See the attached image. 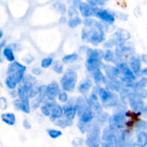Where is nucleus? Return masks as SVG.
I'll use <instances>...</instances> for the list:
<instances>
[{
	"label": "nucleus",
	"mask_w": 147,
	"mask_h": 147,
	"mask_svg": "<svg viewBox=\"0 0 147 147\" xmlns=\"http://www.w3.org/2000/svg\"><path fill=\"white\" fill-rule=\"evenodd\" d=\"M109 25L101 21H97L95 27H83L81 32L82 40L94 46L98 45L106 40V32L109 31Z\"/></svg>",
	"instance_id": "nucleus-1"
},
{
	"label": "nucleus",
	"mask_w": 147,
	"mask_h": 147,
	"mask_svg": "<svg viewBox=\"0 0 147 147\" xmlns=\"http://www.w3.org/2000/svg\"><path fill=\"white\" fill-rule=\"evenodd\" d=\"M98 97L102 103L103 107L106 109H114L120 101L119 96L116 93L111 91L106 87H100L98 92Z\"/></svg>",
	"instance_id": "nucleus-2"
},
{
	"label": "nucleus",
	"mask_w": 147,
	"mask_h": 147,
	"mask_svg": "<svg viewBox=\"0 0 147 147\" xmlns=\"http://www.w3.org/2000/svg\"><path fill=\"white\" fill-rule=\"evenodd\" d=\"M78 73L74 70H67L60 79V85L63 91L71 93L75 90L78 82Z\"/></svg>",
	"instance_id": "nucleus-3"
},
{
	"label": "nucleus",
	"mask_w": 147,
	"mask_h": 147,
	"mask_svg": "<svg viewBox=\"0 0 147 147\" xmlns=\"http://www.w3.org/2000/svg\"><path fill=\"white\" fill-rule=\"evenodd\" d=\"M101 141V129L100 126L96 123L90 125L86 133L85 144L87 147H100Z\"/></svg>",
	"instance_id": "nucleus-4"
},
{
	"label": "nucleus",
	"mask_w": 147,
	"mask_h": 147,
	"mask_svg": "<svg viewBox=\"0 0 147 147\" xmlns=\"http://www.w3.org/2000/svg\"><path fill=\"white\" fill-rule=\"evenodd\" d=\"M92 17L98 18L103 22L113 24L116 20V14L113 11L99 7H92Z\"/></svg>",
	"instance_id": "nucleus-5"
},
{
	"label": "nucleus",
	"mask_w": 147,
	"mask_h": 147,
	"mask_svg": "<svg viewBox=\"0 0 147 147\" xmlns=\"http://www.w3.org/2000/svg\"><path fill=\"white\" fill-rule=\"evenodd\" d=\"M126 121L127 118L125 116V113L115 112L109 119V127L113 131L118 132L125 129Z\"/></svg>",
	"instance_id": "nucleus-6"
},
{
	"label": "nucleus",
	"mask_w": 147,
	"mask_h": 147,
	"mask_svg": "<svg viewBox=\"0 0 147 147\" xmlns=\"http://www.w3.org/2000/svg\"><path fill=\"white\" fill-rule=\"evenodd\" d=\"M116 143H117L116 132L111 130L109 126L105 128L101 134L100 146L116 147Z\"/></svg>",
	"instance_id": "nucleus-7"
},
{
	"label": "nucleus",
	"mask_w": 147,
	"mask_h": 147,
	"mask_svg": "<svg viewBox=\"0 0 147 147\" xmlns=\"http://www.w3.org/2000/svg\"><path fill=\"white\" fill-rule=\"evenodd\" d=\"M60 85L57 82L53 81L46 86V99L49 101H55L61 92Z\"/></svg>",
	"instance_id": "nucleus-8"
},
{
	"label": "nucleus",
	"mask_w": 147,
	"mask_h": 147,
	"mask_svg": "<svg viewBox=\"0 0 147 147\" xmlns=\"http://www.w3.org/2000/svg\"><path fill=\"white\" fill-rule=\"evenodd\" d=\"M76 98H69L68 101L63 106V116L70 121H73L78 114L76 107Z\"/></svg>",
	"instance_id": "nucleus-9"
},
{
	"label": "nucleus",
	"mask_w": 147,
	"mask_h": 147,
	"mask_svg": "<svg viewBox=\"0 0 147 147\" xmlns=\"http://www.w3.org/2000/svg\"><path fill=\"white\" fill-rule=\"evenodd\" d=\"M13 106L16 110L22 111L27 114H29L31 111V102L30 98L15 99L13 101Z\"/></svg>",
	"instance_id": "nucleus-10"
},
{
	"label": "nucleus",
	"mask_w": 147,
	"mask_h": 147,
	"mask_svg": "<svg viewBox=\"0 0 147 147\" xmlns=\"http://www.w3.org/2000/svg\"><path fill=\"white\" fill-rule=\"evenodd\" d=\"M142 61L141 60V57H136L134 55L131 56L129 60L128 64L136 77H139L142 75Z\"/></svg>",
	"instance_id": "nucleus-11"
},
{
	"label": "nucleus",
	"mask_w": 147,
	"mask_h": 147,
	"mask_svg": "<svg viewBox=\"0 0 147 147\" xmlns=\"http://www.w3.org/2000/svg\"><path fill=\"white\" fill-rule=\"evenodd\" d=\"M106 88L111 91L114 93H120L122 89L124 88V84L119 79H109L107 78L106 83Z\"/></svg>",
	"instance_id": "nucleus-12"
},
{
	"label": "nucleus",
	"mask_w": 147,
	"mask_h": 147,
	"mask_svg": "<svg viewBox=\"0 0 147 147\" xmlns=\"http://www.w3.org/2000/svg\"><path fill=\"white\" fill-rule=\"evenodd\" d=\"M103 66L104 63L102 62V60H97V59H86V67L90 73H93L98 69L101 70L103 68Z\"/></svg>",
	"instance_id": "nucleus-13"
},
{
	"label": "nucleus",
	"mask_w": 147,
	"mask_h": 147,
	"mask_svg": "<svg viewBox=\"0 0 147 147\" xmlns=\"http://www.w3.org/2000/svg\"><path fill=\"white\" fill-rule=\"evenodd\" d=\"M103 70H104L105 75L106 78L109 79H119V75H120V71L119 69L116 67V65L113 66L110 64H104Z\"/></svg>",
	"instance_id": "nucleus-14"
},
{
	"label": "nucleus",
	"mask_w": 147,
	"mask_h": 147,
	"mask_svg": "<svg viewBox=\"0 0 147 147\" xmlns=\"http://www.w3.org/2000/svg\"><path fill=\"white\" fill-rule=\"evenodd\" d=\"M96 114L95 113V112L88 107L81 114L79 115L78 121L86 123V124L90 125L91 124V121L96 118Z\"/></svg>",
	"instance_id": "nucleus-15"
},
{
	"label": "nucleus",
	"mask_w": 147,
	"mask_h": 147,
	"mask_svg": "<svg viewBox=\"0 0 147 147\" xmlns=\"http://www.w3.org/2000/svg\"><path fill=\"white\" fill-rule=\"evenodd\" d=\"M113 37H116L120 42L121 44H123V43H126V41L130 40L131 35L130 32L126 29L119 28L114 33Z\"/></svg>",
	"instance_id": "nucleus-16"
},
{
	"label": "nucleus",
	"mask_w": 147,
	"mask_h": 147,
	"mask_svg": "<svg viewBox=\"0 0 147 147\" xmlns=\"http://www.w3.org/2000/svg\"><path fill=\"white\" fill-rule=\"evenodd\" d=\"M91 76L93 82H94L96 86H100L102 84L105 85L106 80H107V78H106V75L103 74V73L100 69H98V70L92 73Z\"/></svg>",
	"instance_id": "nucleus-17"
},
{
	"label": "nucleus",
	"mask_w": 147,
	"mask_h": 147,
	"mask_svg": "<svg viewBox=\"0 0 147 147\" xmlns=\"http://www.w3.org/2000/svg\"><path fill=\"white\" fill-rule=\"evenodd\" d=\"M76 107L77 109L78 116L81 114L86 109L88 108V105L87 103V98H85L84 96H78L76 98Z\"/></svg>",
	"instance_id": "nucleus-18"
},
{
	"label": "nucleus",
	"mask_w": 147,
	"mask_h": 147,
	"mask_svg": "<svg viewBox=\"0 0 147 147\" xmlns=\"http://www.w3.org/2000/svg\"><path fill=\"white\" fill-rule=\"evenodd\" d=\"M78 11L84 19L92 17V7L88 2L82 1L78 7Z\"/></svg>",
	"instance_id": "nucleus-19"
},
{
	"label": "nucleus",
	"mask_w": 147,
	"mask_h": 147,
	"mask_svg": "<svg viewBox=\"0 0 147 147\" xmlns=\"http://www.w3.org/2000/svg\"><path fill=\"white\" fill-rule=\"evenodd\" d=\"M86 56L87 58L89 59H97V60H102L104 57V51L100 49H94L90 48L86 52Z\"/></svg>",
	"instance_id": "nucleus-20"
},
{
	"label": "nucleus",
	"mask_w": 147,
	"mask_h": 147,
	"mask_svg": "<svg viewBox=\"0 0 147 147\" xmlns=\"http://www.w3.org/2000/svg\"><path fill=\"white\" fill-rule=\"evenodd\" d=\"M19 70H27V67L24 65L22 64L20 62L14 61L12 63H10L7 67V76L13 74Z\"/></svg>",
	"instance_id": "nucleus-21"
},
{
	"label": "nucleus",
	"mask_w": 147,
	"mask_h": 147,
	"mask_svg": "<svg viewBox=\"0 0 147 147\" xmlns=\"http://www.w3.org/2000/svg\"><path fill=\"white\" fill-rule=\"evenodd\" d=\"M93 88V83L90 79H86L78 87V90L82 95H86Z\"/></svg>",
	"instance_id": "nucleus-22"
},
{
	"label": "nucleus",
	"mask_w": 147,
	"mask_h": 147,
	"mask_svg": "<svg viewBox=\"0 0 147 147\" xmlns=\"http://www.w3.org/2000/svg\"><path fill=\"white\" fill-rule=\"evenodd\" d=\"M63 116V109L60 105L57 104V103L54 105L52 110L51 115L50 116V121L54 122L57 119H60Z\"/></svg>",
	"instance_id": "nucleus-23"
},
{
	"label": "nucleus",
	"mask_w": 147,
	"mask_h": 147,
	"mask_svg": "<svg viewBox=\"0 0 147 147\" xmlns=\"http://www.w3.org/2000/svg\"><path fill=\"white\" fill-rule=\"evenodd\" d=\"M87 103L88 105V107L95 112L96 116L98 113H100V112L103 111V107L98 100H93L88 98H87Z\"/></svg>",
	"instance_id": "nucleus-24"
},
{
	"label": "nucleus",
	"mask_w": 147,
	"mask_h": 147,
	"mask_svg": "<svg viewBox=\"0 0 147 147\" xmlns=\"http://www.w3.org/2000/svg\"><path fill=\"white\" fill-rule=\"evenodd\" d=\"M137 147H146L147 146V132L140 131L137 132L136 135V142L135 144Z\"/></svg>",
	"instance_id": "nucleus-25"
},
{
	"label": "nucleus",
	"mask_w": 147,
	"mask_h": 147,
	"mask_svg": "<svg viewBox=\"0 0 147 147\" xmlns=\"http://www.w3.org/2000/svg\"><path fill=\"white\" fill-rule=\"evenodd\" d=\"M55 101H49V100L46 101L45 103L40 107V110H41L42 113L45 116L50 117V115H51L53 106H54V105L55 104Z\"/></svg>",
	"instance_id": "nucleus-26"
},
{
	"label": "nucleus",
	"mask_w": 147,
	"mask_h": 147,
	"mask_svg": "<svg viewBox=\"0 0 147 147\" xmlns=\"http://www.w3.org/2000/svg\"><path fill=\"white\" fill-rule=\"evenodd\" d=\"M1 119L8 126H14L16 123V116L13 113H4L1 115Z\"/></svg>",
	"instance_id": "nucleus-27"
},
{
	"label": "nucleus",
	"mask_w": 147,
	"mask_h": 147,
	"mask_svg": "<svg viewBox=\"0 0 147 147\" xmlns=\"http://www.w3.org/2000/svg\"><path fill=\"white\" fill-rule=\"evenodd\" d=\"M110 117L111 116H109V114L107 112L103 111L100 112V113H98V114L96 116V118H95V119H96V123H97V124H98L100 126H103L105 123H109Z\"/></svg>",
	"instance_id": "nucleus-28"
},
{
	"label": "nucleus",
	"mask_w": 147,
	"mask_h": 147,
	"mask_svg": "<svg viewBox=\"0 0 147 147\" xmlns=\"http://www.w3.org/2000/svg\"><path fill=\"white\" fill-rule=\"evenodd\" d=\"M2 54L3 56L5 57V59L7 61L10 62V63L15 61V56H14V50L11 48L10 45H6V47L3 50Z\"/></svg>",
	"instance_id": "nucleus-29"
},
{
	"label": "nucleus",
	"mask_w": 147,
	"mask_h": 147,
	"mask_svg": "<svg viewBox=\"0 0 147 147\" xmlns=\"http://www.w3.org/2000/svg\"><path fill=\"white\" fill-rule=\"evenodd\" d=\"M53 123H55V125H56L58 127L61 128V129H65V128L69 127V126H73V121H70L69 119H66L65 117L63 116L60 119H57L56 121H55Z\"/></svg>",
	"instance_id": "nucleus-30"
},
{
	"label": "nucleus",
	"mask_w": 147,
	"mask_h": 147,
	"mask_svg": "<svg viewBox=\"0 0 147 147\" xmlns=\"http://www.w3.org/2000/svg\"><path fill=\"white\" fill-rule=\"evenodd\" d=\"M147 86V78L142 77L137 81H135L133 90L134 91H142L144 90Z\"/></svg>",
	"instance_id": "nucleus-31"
},
{
	"label": "nucleus",
	"mask_w": 147,
	"mask_h": 147,
	"mask_svg": "<svg viewBox=\"0 0 147 147\" xmlns=\"http://www.w3.org/2000/svg\"><path fill=\"white\" fill-rule=\"evenodd\" d=\"M79 58V55L77 53H73L71 54L66 55L62 58V63L64 64H70L77 61Z\"/></svg>",
	"instance_id": "nucleus-32"
},
{
	"label": "nucleus",
	"mask_w": 147,
	"mask_h": 147,
	"mask_svg": "<svg viewBox=\"0 0 147 147\" xmlns=\"http://www.w3.org/2000/svg\"><path fill=\"white\" fill-rule=\"evenodd\" d=\"M53 7L57 12H58L59 14H61L62 16L64 15L65 14L67 13V7H66L65 4L61 2V1H55V2L53 4Z\"/></svg>",
	"instance_id": "nucleus-33"
},
{
	"label": "nucleus",
	"mask_w": 147,
	"mask_h": 147,
	"mask_svg": "<svg viewBox=\"0 0 147 147\" xmlns=\"http://www.w3.org/2000/svg\"><path fill=\"white\" fill-rule=\"evenodd\" d=\"M83 20H82L81 17H80L78 16V17H73V18L69 19L67 24L70 28L74 29L76 28L77 27H78L79 25H80V24L83 23Z\"/></svg>",
	"instance_id": "nucleus-34"
},
{
	"label": "nucleus",
	"mask_w": 147,
	"mask_h": 147,
	"mask_svg": "<svg viewBox=\"0 0 147 147\" xmlns=\"http://www.w3.org/2000/svg\"><path fill=\"white\" fill-rule=\"evenodd\" d=\"M116 58L115 56L114 51L111 50V49H107L106 51L104 52V57H103V60L106 62V63H113V60Z\"/></svg>",
	"instance_id": "nucleus-35"
},
{
	"label": "nucleus",
	"mask_w": 147,
	"mask_h": 147,
	"mask_svg": "<svg viewBox=\"0 0 147 147\" xmlns=\"http://www.w3.org/2000/svg\"><path fill=\"white\" fill-rule=\"evenodd\" d=\"M135 129L136 132L147 131V121L142 119L137 121L135 124Z\"/></svg>",
	"instance_id": "nucleus-36"
},
{
	"label": "nucleus",
	"mask_w": 147,
	"mask_h": 147,
	"mask_svg": "<svg viewBox=\"0 0 147 147\" xmlns=\"http://www.w3.org/2000/svg\"><path fill=\"white\" fill-rule=\"evenodd\" d=\"M5 84L9 89L14 90L17 88L18 83L15 81V80L11 76H7L5 79Z\"/></svg>",
	"instance_id": "nucleus-37"
},
{
	"label": "nucleus",
	"mask_w": 147,
	"mask_h": 147,
	"mask_svg": "<svg viewBox=\"0 0 147 147\" xmlns=\"http://www.w3.org/2000/svg\"><path fill=\"white\" fill-rule=\"evenodd\" d=\"M47 134L50 136L51 139H55L57 138L60 137L61 136H63V132L60 130H57V129H47Z\"/></svg>",
	"instance_id": "nucleus-38"
},
{
	"label": "nucleus",
	"mask_w": 147,
	"mask_h": 147,
	"mask_svg": "<svg viewBox=\"0 0 147 147\" xmlns=\"http://www.w3.org/2000/svg\"><path fill=\"white\" fill-rule=\"evenodd\" d=\"M67 15H68L69 19L73 18V17H78L79 16L78 9L75 7L74 6L70 5V7H68V9H67Z\"/></svg>",
	"instance_id": "nucleus-39"
},
{
	"label": "nucleus",
	"mask_w": 147,
	"mask_h": 147,
	"mask_svg": "<svg viewBox=\"0 0 147 147\" xmlns=\"http://www.w3.org/2000/svg\"><path fill=\"white\" fill-rule=\"evenodd\" d=\"M53 64V59L51 57H46L41 61V67L42 68H48Z\"/></svg>",
	"instance_id": "nucleus-40"
},
{
	"label": "nucleus",
	"mask_w": 147,
	"mask_h": 147,
	"mask_svg": "<svg viewBox=\"0 0 147 147\" xmlns=\"http://www.w3.org/2000/svg\"><path fill=\"white\" fill-rule=\"evenodd\" d=\"M53 69L57 74H62L63 72V63L59 61L55 62L53 65Z\"/></svg>",
	"instance_id": "nucleus-41"
},
{
	"label": "nucleus",
	"mask_w": 147,
	"mask_h": 147,
	"mask_svg": "<svg viewBox=\"0 0 147 147\" xmlns=\"http://www.w3.org/2000/svg\"><path fill=\"white\" fill-rule=\"evenodd\" d=\"M96 22H97V20L93 19V17H88V18L84 19L83 23L84 24L85 27H95Z\"/></svg>",
	"instance_id": "nucleus-42"
},
{
	"label": "nucleus",
	"mask_w": 147,
	"mask_h": 147,
	"mask_svg": "<svg viewBox=\"0 0 147 147\" xmlns=\"http://www.w3.org/2000/svg\"><path fill=\"white\" fill-rule=\"evenodd\" d=\"M57 98H58L59 101L61 102V103H66L67 101H68V100H69L68 94H67V92L61 91V92H60V94H59Z\"/></svg>",
	"instance_id": "nucleus-43"
},
{
	"label": "nucleus",
	"mask_w": 147,
	"mask_h": 147,
	"mask_svg": "<svg viewBox=\"0 0 147 147\" xmlns=\"http://www.w3.org/2000/svg\"><path fill=\"white\" fill-rule=\"evenodd\" d=\"M84 143V139L80 137H76L72 141V146L73 147L81 146Z\"/></svg>",
	"instance_id": "nucleus-44"
},
{
	"label": "nucleus",
	"mask_w": 147,
	"mask_h": 147,
	"mask_svg": "<svg viewBox=\"0 0 147 147\" xmlns=\"http://www.w3.org/2000/svg\"><path fill=\"white\" fill-rule=\"evenodd\" d=\"M8 107V101L5 97H0V109L6 110Z\"/></svg>",
	"instance_id": "nucleus-45"
},
{
	"label": "nucleus",
	"mask_w": 147,
	"mask_h": 147,
	"mask_svg": "<svg viewBox=\"0 0 147 147\" xmlns=\"http://www.w3.org/2000/svg\"><path fill=\"white\" fill-rule=\"evenodd\" d=\"M22 62H24V63H26V64L30 65V64H31L33 61H34V58L32 55L28 54V55H27L24 56V57L22 59Z\"/></svg>",
	"instance_id": "nucleus-46"
},
{
	"label": "nucleus",
	"mask_w": 147,
	"mask_h": 147,
	"mask_svg": "<svg viewBox=\"0 0 147 147\" xmlns=\"http://www.w3.org/2000/svg\"><path fill=\"white\" fill-rule=\"evenodd\" d=\"M22 126L23 127H24V129H27V130H29V129H30L32 128L31 123H30V122L27 119H24V120L23 121Z\"/></svg>",
	"instance_id": "nucleus-47"
},
{
	"label": "nucleus",
	"mask_w": 147,
	"mask_h": 147,
	"mask_svg": "<svg viewBox=\"0 0 147 147\" xmlns=\"http://www.w3.org/2000/svg\"><path fill=\"white\" fill-rule=\"evenodd\" d=\"M42 73V70L40 67H34L32 69V74L33 76H40Z\"/></svg>",
	"instance_id": "nucleus-48"
},
{
	"label": "nucleus",
	"mask_w": 147,
	"mask_h": 147,
	"mask_svg": "<svg viewBox=\"0 0 147 147\" xmlns=\"http://www.w3.org/2000/svg\"><path fill=\"white\" fill-rule=\"evenodd\" d=\"M10 45H11V48L13 49V50H14V51L20 52V50H22V46L20 45L17 44V43H14V44Z\"/></svg>",
	"instance_id": "nucleus-49"
},
{
	"label": "nucleus",
	"mask_w": 147,
	"mask_h": 147,
	"mask_svg": "<svg viewBox=\"0 0 147 147\" xmlns=\"http://www.w3.org/2000/svg\"><path fill=\"white\" fill-rule=\"evenodd\" d=\"M70 1L71 3L72 6H74L75 7H76L78 9L79 6H80V4L82 2L81 0H70Z\"/></svg>",
	"instance_id": "nucleus-50"
},
{
	"label": "nucleus",
	"mask_w": 147,
	"mask_h": 147,
	"mask_svg": "<svg viewBox=\"0 0 147 147\" xmlns=\"http://www.w3.org/2000/svg\"><path fill=\"white\" fill-rule=\"evenodd\" d=\"M108 1H109V0H96L97 6L99 7L104 6L105 4L108 2Z\"/></svg>",
	"instance_id": "nucleus-51"
},
{
	"label": "nucleus",
	"mask_w": 147,
	"mask_h": 147,
	"mask_svg": "<svg viewBox=\"0 0 147 147\" xmlns=\"http://www.w3.org/2000/svg\"><path fill=\"white\" fill-rule=\"evenodd\" d=\"M5 47H6V41H5V40H3V41L0 42V57L1 56V53H2L3 50H4V48Z\"/></svg>",
	"instance_id": "nucleus-52"
},
{
	"label": "nucleus",
	"mask_w": 147,
	"mask_h": 147,
	"mask_svg": "<svg viewBox=\"0 0 147 147\" xmlns=\"http://www.w3.org/2000/svg\"><path fill=\"white\" fill-rule=\"evenodd\" d=\"M67 17H65L64 15L61 16L60 17V18L59 19V22H60V24H65V23H67Z\"/></svg>",
	"instance_id": "nucleus-53"
},
{
	"label": "nucleus",
	"mask_w": 147,
	"mask_h": 147,
	"mask_svg": "<svg viewBox=\"0 0 147 147\" xmlns=\"http://www.w3.org/2000/svg\"><path fill=\"white\" fill-rule=\"evenodd\" d=\"M118 17H119V19H120V20H127L128 15L127 14H124V13H119Z\"/></svg>",
	"instance_id": "nucleus-54"
},
{
	"label": "nucleus",
	"mask_w": 147,
	"mask_h": 147,
	"mask_svg": "<svg viewBox=\"0 0 147 147\" xmlns=\"http://www.w3.org/2000/svg\"><path fill=\"white\" fill-rule=\"evenodd\" d=\"M141 60L145 64H147V54H143L141 57Z\"/></svg>",
	"instance_id": "nucleus-55"
},
{
	"label": "nucleus",
	"mask_w": 147,
	"mask_h": 147,
	"mask_svg": "<svg viewBox=\"0 0 147 147\" xmlns=\"http://www.w3.org/2000/svg\"><path fill=\"white\" fill-rule=\"evenodd\" d=\"M9 95L11 96V97L12 98H16L17 96V92L14 90H11L9 92Z\"/></svg>",
	"instance_id": "nucleus-56"
},
{
	"label": "nucleus",
	"mask_w": 147,
	"mask_h": 147,
	"mask_svg": "<svg viewBox=\"0 0 147 147\" xmlns=\"http://www.w3.org/2000/svg\"><path fill=\"white\" fill-rule=\"evenodd\" d=\"M142 74L143 76H145L147 77V67H145V68L142 69Z\"/></svg>",
	"instance_id": "nucleus-57"
},
{
	"label": "nucleus",
	"mask_w": 147,
	"mask_h": 147,
	"mask_svg": "<svg viewBox=\"0 0 147 147\" xmlns=\"http://www.w3.org/2000/svg\"><path fill=\"white\" fill-rule=\"evenodd\" d=\"M3 37V32L2 30L0 29V39H1Z\"/></svg>",
	"instance_id": "nucleus-58"
},
{
	"label": "nucleus",
	"mask_w": 147,
	"mask_h": 147,
	"mask_svg": "<svg viewBox=\"0 0 147 147\" xmlns=\"http://www.w3.org/2000/svg\"><path fill=\"white\" fill-rule=\"evenodd\" d=\"M3 63V59L1 56V57H0V63Z\"/></svg>",
	"instance_id": "nucleus-59"
},
{
	"label": "nucleus",
	"mask_w": 147,
	"mask_h": 147,
	"mask_svg": "<svg viewBox=\"0 0 147 147\" xmlns=\"http://www.w3.org/2000/svg\"><path fill=\"white\" fill-rule=\"evenodd\" d=\"M53 1H60L61 0H53Z\"/></svg>",
	"instance_id": "nucleus-60"
},
{
	"label": "nucleus",
	"mask_w": 147,
	"mask_h": 147,
	"mask_svg": "<svg viewBox=\"0 0 147 147\" xmlns=\"http://www.w3.org/2000/svg\"><path fill=\"white\" fill-rule=\"evenodd\" d=\"M0 86H2V84H1V80H0Z\"/></svg>",
	"instance_id": "nucleus-61"
}]
</instances>
